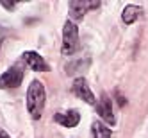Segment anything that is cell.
Returning a JSON list of instances; mask_svg holds the SVG:
<instances>
[{
  "label": "cell",
  "instance_id": "obj_3",
  "mask_svg": "<svg viewBox=\"0 0 148 138\" xmlns=\"http://www.w3.org/2000/svg\"><path fill=\"white\" fill-rule=\"evenodd\" d=\"M100 2L98 0H73L70 2V20L73 24L80 22L89 9H98Z\"/></svg>",
  "mask_w": 148,
  "mask_h": 138
},
{
  "label": "cell",
  "instance_id": "obj_5",
  "mask_svg": "<svg viewBox=\"0 0 148 138\" xmlns=\"http://www.w3.org/2000/svg\"><path fill=\"white\" fill-rule=\"evenodd\" d=\"M71 88H73V93H75L79 99H82L84 102H88L91 106H97V97H95V93L91 92L86 77H77L75 81H73Z\"/></svg>",
  "mask_w": 148,
  "mask_h": 138
},
{
  "label": "cell",
  "instance_id": "obj_14",
  "mask_svg": "<svg viewBox=\"0 0 148 138\" xmlns=\"http://www.w3.org/2000/svg\"><path fill=\"white\" fill-rule=\"evenodd\" d=\"M0 138H11V136H9V135L2 129V127H0Z\"/></svg>",
  "mask_w": 148,
  "mask_h": 138
},
{
  "label": "cell",
  "instance_id": "obj_4",
  "mask_svg": "<svg viewBox=\"0 0 148 138\" xmlns=\"http://www.w3.org/2000/svg\"><path fill=\"white\" fill-rule=\"evenodd\" d=\"M23 81V70L18 65L9 67L2 76H0V90H7V88H18Z\"/></svg>",
  "mask_w": 148,
  "mask_h": 138
},
{
  "label": "cell",
  "instance_id": "obj_2",
  "mask_svg": "<svg viewBox=\"0 0 148 138\" xmlns=\"http://www.w3.org/2000/svg\"><path fill=\"white\" fill-rule=\"evenodd\" d=\"M77 50H79V29L71 20H66L64 25H62L61 52H62V56H73Z\"/></svg>",
  "mask_w": 148,
  "mask_h": 138
},
{
  "label": "cell",
  "instance_id": "obj_6",
  "mask_svg": "<svg viewBox=\"0 0 148 138\" xmlns=\"http://www.w3.org/2000/svg\"><path fill=\"white\" fill-rule=\"evenodd\" d=\"M97 113L100 115V119L105 122V124H109V126H114L116 124V117L112 113V101L107 97V95H102L100 101L97 102Z\"/></svg>",
  "mask_w": 148,
  "mask_h": 138
},
{
  "label": "cell",
  "instance_id": "obj_1",
  "mask_svg": "<svg viewBox=\"0 0 148 138\" xmlns=\"http://www.w3.org/2000/svg\"><path fill=\"white\" fill-rule=\"evenodd\" d=\"M45 104H47V92H45V84L34 79L30 81L29 88H27V111L34 120H39L43 117L45 111Z\"/></svg>",
  "mask_w": 148,
  "mask_h": 138
},
{
  "label": "cell",
  "instance_id": "obj_10",
  "mask_svg": "<svg viewBox=\"0 0 148 138\" xmlns=\"http://www.w3.org/2000/svg\"><path fill=\"white\" fill-rule=\"evenodd\" d=\"M91 129H93V138H111L112 136V129L109 126H105L103 122H93L91 126Z\"/></svg>",
  "mask_w": 148,
  "mask_h": 138
},
{
  "label": "cell",
  "instance_id": "obj_12",
  "mask_svg": "<svg viewBox=\"0 0 148 138\" xmlns=\"http://www.w3.org/2000/svg\"><path fill=\"white\" fill-rule=\"evenodd\" d=\"M0 4H2V6H4V7H5V9H9V11H13V9H14V7H16V6H14V4H5V2H0Z\"/></svg>",
  "mask_w": 148,
  "mask_h": 138
},
{
  "label": "cell",
  "instance_id": "obj_9",
  "mask_svg": "<svg viewBox=\"0 0 148 138\" xmlns=\"http://www.w3.org/2000/svg\"><path fill=\"white\" fill-rule=\"evenodd\" d=\"M143 15V7L141 6H136V4H127L125 9L121 11V22L125 25H132L136 24L137 20L141 18Z\"/></svg>",
  "mask_w": 148,
  "mask_h": 138
},
{
  "label": "cell",
  "instance_id": "obj_13",
  "mask_svg": "<svg viewBox=\"0 0 148 138\" xmlns=\"http://www.w3.org/2000/svg\"><path fill=\"white\" fill-rule=\"evenodd\" d=\"M4 36H5V31H4V27H0V47H2V41H4Z\"/></svg>",
  "mask_w": 148,
  "mask_h": 138
},
{
  "label": "cell",
  "instance_id": "obj_8",
  "mask_svg": "<svg viewBox=\"0 0 148 138\" xmlns=\"http://www.w3.org/2000/svg\"><path fill=\"white\" fill-rule=\"evenodd\" d=\"M54 120L62 127H75L80 122V113L77 110H68L64 113H56Z\"/></svg>",
  "mask_w": 148,
  "mask_h": 138
},
{
  "label": "cell",
  "instance_id": "obj_7",
  "mask_svg": "<svg viewBox=\"0 0 148 138\" xmlns=\"http://www.w3.org/2000/svg\"><path fill=\"white\" fill-rule=\"evenodd\" d=\"M22 58L27 63V67L32 68L34 72H48V65H47L45 58L41 56V54H38V52L27 50V52H23V54H22Z\"/></svg>",
  "mask_w": 148,
  "mask_h": 138
},
{
  "label": "cell",
  "instance_id": "obj_11",
  "mask_svg": "<svg viewBox=\"0 0 148 138\" xmlns=\"http://www.w3.org/2000/svg\"><path fill=\"white\" fill-rule=\"evenodd\" d=\"M88 65H89V63H86V65H82V61L70 63V65H66V74H70V76H73V74H79V72H82L84 68H86Z\"/></svg>",
  "mask_w": 148,
  "mask_h": 138
}]
</instances>
